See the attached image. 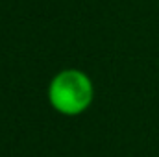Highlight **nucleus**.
Wrapping results in <instances>:
<instances>
[{
  "label": "nucleus",
  "mask_w": 159,
  "mask_h": 157,
  "mask_svg": "<svg viewBox=\"0 0 159 157\" xmlns=\"http://www.w3.org/2000/svg\"><path fill=\"white\" fill-rule=\"evenodd\" d=\"M46 96L52 109L59 115L78 117L94 100V83L80 69H65L50 79Z\"/></svg>",
  "instance_id": "obj_1"
}]
</instances>
